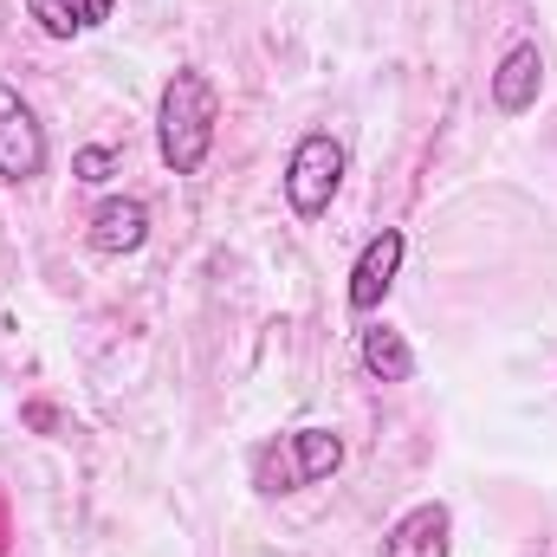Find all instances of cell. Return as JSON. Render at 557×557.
<instances>
[{
  "mask_svg": "<svg viewBox=\"0 0 557 557\" xmlns=\"http://www.w3.org/2000/svg\"><path fill=\"white\" fill-rule=\"evenodd\" d=\"M26 13L46 39H78L91 26H104L117 13V0H26Z\"/></svg>",
  "mask_w": 557,
  "mask_h": 557,
  "instance_id": "9c48e42d",
  "label": "cell"
},
{
  "mask_svg": "<svg viewBox=\"0 0 557 557\" xmlns=\"http://www.w3.org/2000/svg\"><path fill=\"white\" fill-rule=\"evenodd\" d=\"M0 175L7 182H33L46 175V124L33 117V104L0 78Z\"/></svg>",
  "mask_w": 557,
  "mask_h": 557,
  "instance_id": "277c9868",
  "label": "cell"
},
{
  "mask_svg": "<svg viewBox=\"0 0 557 557\" xmlns=\"http://www.w3.org/2000/svg\"><path fill=\"white\" fill-rule=\"evenodd\" d=\"M344 467V434L337 428H292L267 447H253V486L267 499H285V493H305L318 480H331Z\"/></svg>",
  "mask_w": 557,
  "mask_h": 557,
  "instance_id": "7a4b0ae2",
  "label": "cell"
},
{
  "mask_svg": "<svg viewBox=\"0 0 557 557\" xmlns=\"http://www.w3.org/2000/svg\"><path fill=\"white\" fill-rule=\"evenodd\" d=\"M72 169H78V182H111V169H117V149L91 143V149H78V156H72Z\"/></svg>",
  "mask_w": 557,
  "mask_h": 557,
  "instance_id": "8fae6325",
  "label": "cell"
},
{
  "mask_svg": "<svg viewBox=\"0 0 557 557\" xmlns=\"http://www.w3.org/2000/svg\"><path fill=\"white\" fill-rule=\"evenodd\" d=\"M85 240H91V253H104V260L137 253L143 240H149V208H143L137 195H111V201H98L91 221H85Z\"/></svg>",
  "mask_w": 557,
  "mask_h": 557,
  "instance_id": "52a82bcc",
  "label": "cell"
},
{
  "mask_svg": "<svg viewBox=\"0 0 557 557\" xmlns=\"http://www.w3.org/2000/svg\"><path fill=\"white\" fill-rule=\"evenodd\" d=\"M344 175H350V149H344V137H331V131L298 137V149L285 156V201H292V214H298V221L331 214Z\"/></svg>",
  "mask_w": 557,
  "mask_h": 557,
  "instance_id": "3957f363",
  "label": "cell"
},
{
  "mask_svg": "<svg viewBox=\"0 0 557 557\" xmlns=\"http://www.w3.org/2000/svg\"><path fill=\"white\" fill-rule=\"evenodd\" d=\"M403 253H409V240H403V227H383V234H370L363 240V253H357V267H350V285H344V298H350V311H383V298H389V285L403 273Z\"/></svg>",
  "mask_w": 557,
  "mask_h": 557,
  "instance_id": "5b68a950",
  "label": "cell"
},
{
  "mask_svg": "<svg viewBox=\"0 0 557 557\" xmlns=\"http://www.w3.org/2000/svg\"><path fill=\"white\" fill-rule=\"evenodd\" d=\"M357 350H363V370L383 376V383H409V376H416V350H409V337L389 331V324H370Z\"/></svg>",
  "mask_w": 557,
  "mask_h": 557,
  "instance_id": "30bf717a",
  "label": "cell"
},
{
  "mask_svg": "<svg viewBox=\"0 0 557 557\" xmlns=\"http://www.w3.org/2000/svg\"><path fill=\"white\" fill-rule=\"evenodd\" d=\"M454 552V512L441 499L409 506L389 532H383V557H447Z\"/></svg>",
  "mask_w": 557,
  "mask_h": 557,
  "instance_id": "8992f818",
  "label": "cell"
},
{
  "mask_svg": "<svg viewBox=\"0 0 557 557\" xmlns=\"http://www.w3.org/2000/svg\"><path fill=\"white\" fill-rule=\"evenodd\" d=\"M539 91H545V52H539L532 39H519V46L499 59V72H493V104H499L506 117H525V111L539 104Z\"/></svg>",
  "mask_w": 557,
  "mask_h": 557,
  "instance_id": "ba28073f",
  "label": "cell"
},
{
  "mask_svg": "<svg viewBox=\"0 0 557 557\" xmlns=\"http://www.w3.org/2000/svg\"><path fill=\"white\" fill-rule=\"evenodd\" d=\"M214 124H221V98L214 85L182 65L169 85H162V104H156V149L175 175H201V162L214 156Z\"/></svg>",
  "mask_w": 557,
  "mask_h": 557,
  "instance_id": "6da1fadb",
  "label": "cell"
}]
</instances>
